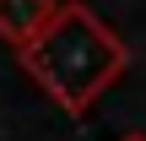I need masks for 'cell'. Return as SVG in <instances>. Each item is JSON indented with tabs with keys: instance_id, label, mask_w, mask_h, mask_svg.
Instances as JSON below:
<instances>
[{
	"instance_id": "obj_1",
	"label": "cell",
	"mask_w": 146,
	"mask_h": 141,
	"mask_svg": "<svg viewBox=\"0 0 146 141\" xmlns=\"http://www.w3.org/2000/svg\"><path fill=\"white\" fill-rule=\"evenodd\" d=\"M22 54V65L33 71V82L65 109V114H87L114 82H119V71H125V43H119V33L92 11V5H81V0H70V5H60L54 11V22L27 43V49H16Z\"/></svg>"
},
{
	"instance_id": "obj_2",
	"label": "cell",
	"mask_w": 146,
	"mask_h": 141,
	"mask_svg": "<svg viewBox=\"0 0 146 141\" xmlns=\"http://www.w3.org/2000/svg\"><path fill=\"white\" fill-rule=\"evenodd\" d=\"M54 0H0V38L5 43H16V49H27L49 22H54Z\"/></svg>"
},
{
	"instance_id": "obj_3",
	"label": "cell",
	"mask_w": 146,
	"mask_h": 141,
	"mask_svg": "<svg viewBox=\"0 0 146 141\" xmlns=\"http://www.w3.org/2000/svg\"><path fill=\"white\" fill-rule=\"evenodd\" d=\"M119 141H146V136H141V130H130V136H119Z\"/></svg>"
}]
</instances>
